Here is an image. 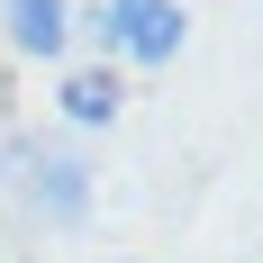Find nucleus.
Wrapping results in <instances>:
<instances>
[{
    "mask_svg": "<svg viewBox=\"0 0 263 263\" xmlns=\"http://www.w3.org/2000/svg\"><path fill=\"white\" fill-rule=\"evenodd\" d=\"M27 200H36V218H54V227H73L82 209H91V173H82V155H27Z\"/></svg>",
    "mask_w": 263,
    "mask_h": 263,
    "instance_id": "2",
    "label": "nucleus"
},
{
    "mask_svg": "<svg viewBox=\"0 0 263 263\" xmlns=\"http://www.w3.org/2000/svg\"><path fill=\"white\" fill-rule=\"evenodd\" d=\"M0 27L18 54H64V0H0Z\"/></svg>",
    "mask_w": 263,
    "mask_h": 263,
    "instance_id": "3",
    "label": "nucleus"
},
{
    "mask_svg": "<svg viewBox=\"0 0 263 263\" xmlns=\"http://www.w3.org/2000/svg\"><path fill=\"white\" fill-rule=\"evenodd\" d=\"M109 109H118V73H73V82H64V118L100 127Z\"/></svg>",
    "mask_w": 263,
    "mask_h": 263,
    "instance_id": "4",
    "label": "nucleus"
},
{
    "mask_svg": "<svg viewBox=\"0 0 263 263\" xmlns=\"http://www.w3.org/2000/svg\"><path fill=\"white\" fill-rule=\"evenodd\" d=\"M109 36H118L136 64H173V54H182V9H173V0H109Z\"/></svg>",
    "mask_w": 263,
    "mask_h": 263,
    "instance_id": "1",
    "label": "nucleus"
}]
</instances>
